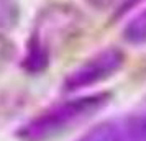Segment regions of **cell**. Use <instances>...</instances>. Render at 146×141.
<instances>
[{
    "mask_svg": "<svg viewBox=\"0 0 146 141\" xmlns=\"http://www.w3.org/2000/svg\"><path fill=\"white\" fill-rule=\"evenodd\" d=\"M125 53L120 48H105L90 56L77 67H74L62 81V90L72 94L87 87H94L113 77L125 66Z\"/></svg>",
    "mask_w": 146,
    "mask_h": 141,
    "instance_id": "obj_3",
    "label": "cell"
},
{
    "mask_svg": "<svg viewBox=\"0 0 146 141\" xmlns=\"http://www.w3.org/2000/svg\"><path fill=\"white\" fill-rule=\"evenodd\" d=\"M18 20V7L13 0H0V30L15 26Z\"/></svg>",
    "mask_w": 146,
    "mask_h": 141,
    "instance_id": "obj_6",
    "label": "cell"
},
{
    "mask_svg": "<svg viewBox=\"0 0 146 141\" xmlns=\"http://www.w3.org/2000/svg\"><path fill=\"white\" fill-rule=\"evenodd\" d=\"M123 38L130 44H145L146 43V7L141 8L130 18L123 28Z\"/></svg>",
    "mask_w": 146,
    "mask_h": 141,
    "instance_id": "obj_5",
    "label": "cell"
},
{
    "mask_svg": "<svg viewBox=\"0 0 146 141\" xmlns=\"http://www.w3.org/2000/svg\"><path fill=\"white\" fill-rule=\"evenodd\" d=\"M145 103H146V102H145Z\"/></svg>",
    "mask_w": 146,
    "mask_h": 141,
    "instance_id": "obj_9",
    "label": "cell"
},
{
    "mask_svg": "<svg viewBox=\"0 0 146 141\" xmlns=\"http://www.w3.org/2000/svg\"><path fill=\"white\" fill-rule=\"evenodd\" d=\"M128 115L113 117L94 125L76 141H139Z\"/></svg>",
    "mask_w": 146,
    "mask_h": 141,
    "instance_id": "obj_4",
    "label": "cell"
},
{
    "mask_svg": "<svg viewBox=\"0 0 146 141\" xmlns=\"http://www.w3.org/2000/svg\"><path fill=\"white\" fill-rule=\"evenodd\" d=\"M84 23V15L72 5L54 3L43 8L35 20L23 67L30 74L43 72L49 66L54 51L76 38L82 31Z\"/></svg>",
    "mask_w": 146,
    "mask_h": 141,
    "instance_id": "obj_1",
    "label": "cell"
},
{
    "mask_svg": "<svg viewBox=\"0 0 146 141\" xmlns=\"http://www.w3.org/2000/svg\"><path fill=\"white\" fill-rule=\"evenodd\" d=\"M86 2L97 10H115L121 7L126 0H86Z\"/></svg>",
    "mask_w": 146,
    "mask_h": 141,
    "instance_id": "obj_8",
    "label": "cell"
},
{
    "mask_svg": "<svg viewBox=\"0 0 146 141\" xmlns=\"http://www.w3.org/2000/svg\"><path fill=\"white\" fill-rule=\"evenodd\" d=\"M15 56V44L3 33H0V64L12 61Z\"/></svg>",
    "mask_w": 146,
    "mask_h": 141,
    "instance_id": "obj_7",
    "label": "cell"
},
{
    "mask_svg": "<svg viewBox=\"0 0 146 141\" xmlns=\"http://www.w3.org/2000/svg\"><path fill=\"white\" fill-rule=\"evenodd\" d=\"M110 99L112 94L97 92L58 102L21 125L17 138L20 141H51L90 120L108 105Z\"/></svg>",
    "mask_w": 146,
    "mask_h": 141,
    "instance_id": "obj_2",
    "label": "cell"
}]
</instances>
